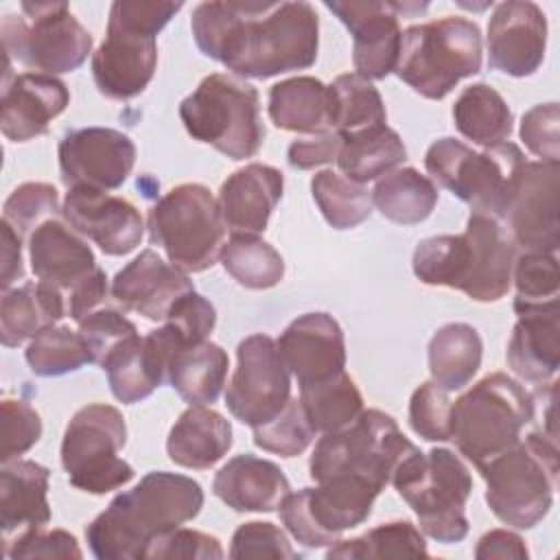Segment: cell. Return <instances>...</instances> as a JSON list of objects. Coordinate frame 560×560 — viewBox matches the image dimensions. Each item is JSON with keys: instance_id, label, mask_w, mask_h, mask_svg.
Instances as JSON below:
<instances>
[{"instance_id": "6da1fadb", "label": "cell", "mask_w": 560, "mask_h": 560, "mask_svg": "<svg viewBox=\"0 0 560 560\" xmlns=\"http://www.w3.org/2000/svg\"><path fill=\"white\" fill-rule=\"evenodd\" d=\"M197 48L241 79L306 70L317 59L319 18L298 2H199L190 18Z\"/></svg>"}, {"instance_id": "7a4b0ae2", "label": "cell", "mask_w": 560, "mask_h": 560, "mask_svg": "<svg viewBox=\"0 0 560 560\" xmlns=\"http://www.w3.org/2000/svg\"><path fill=\"white\" fill-rule=\"evenodd\" d=\"M201 508L203 490L195 479L151 470L112 499L85 527V540L98 560H142L151 540L192 521Z\"/></svg>"}, {"instance_id": "3957f363", "label": "cell", "mask_w": 560, "mask_h": 560, "mask_svg": "<svg viewBox=\"0 0 560 560\" xmlns=\"http://www.w3.org/2000/svg\"><path fill=\"white\" fill-rule=\"evenodd\" d=\"M516 256L518 247L499 219L470 212L462 234L420 241L411 267L429 287L457 289L475 302H497L512 287Z\"/></svg>"}, {"instance_id": "277c9868", "label": "cell", "mask_w": 560, "mask_h": 560, "mask_svg": "<svg viewBox=\"0 0 560 560\" xmlns=\"http://www.w3.org/2000/svg\"><path fill=\"white\" fill-rule=\"evenodd\" d=\"M168 0H116L107 35L92 55L96 90L112 101H129L147 90L158 68V33L182 9Z\"/></svg>"}, {"instance_id": "5b68a950", "label": "cell", "mask_w": 560, "mask_h": 560, "mask_svg": "<svg viewBox=\"0 0 560 560\" xmlns=\"http://www.w3.org/2000/svg\"><path fill=\"white\" fill-rule=\"evenodd\" d=\"M534 416V396L512 376L494 372L451 405V440L481 470L523 438Z\"/></svg>"}, {"instance_id": "8992f818", "label": "cell", "mask_w": 560, "mask_h": 560, "mask_svg": "<svg viewBox=\"0 0 560 560\" xmlns=\"http://www.w3.org/2000/svg\"><path fill=\"white\" fill-rule=\"evenodd\" d=\"M483 42L477 22L444 15L402 31L396 77L416 94L442 101L453 88L481 70Z\"/></svg>"}, {"instance_id": "52a82bcc", "label": "cell", "mask_w": 560, "mask_h": 560, "mask_svg": "<svg viewBox=\"0 0 560 560\" xmlns=\"http://www.w3.org/2000/svg\"><path fill=\"white\" fill-rule=\"evenodd\" d=\"M558 470V442L532 431L479 470L486 503L505 525L532 529L551 510Z\"/></svg>"}, {"instance_id": "ba28073f", "label": "cell", "mask_w": 560, "mask_h": 560, "mask_svg": "<svg viewBox=\"0 0 560 560\" xmlns=\"http://www.w3.org/2000/svg\"><path fill=\"white\" fill-rule=\"evenodd\" d=\"M389 483L413 510L422 534L442 545H455L468 536L466 503L472 492V477L453 451L411 453L394 470Z\"/></svg>"}, {"instance_id": "9c48e42d", "label": "cell", "mask_w": 560, "mask_h": 560, "mask_svg": "<svg viewBox=\"0 0 560 560\" xmlns=\"http://www.w3.org/2000/svg\"><path fill=\"white\" fill-rule=\"evenodd\" d=\"M179 118L195 140L230 160L254 158L265 140L258 92L236 74H208L179 103Z\"/></svg>"}, {"instance_id": "30bf717a", "label": "cell", "mask_w": 560, "mask_h": 560, "mask_svg": "<svg viewBox=\"0 0 560 560\" xmlns=\"http://www.w3.org/2000/svg\"><path fill=\"white\" fill-rule=\"evenodd\" d=\"M525 162L523 151L514 142L472 151L462 140L448 136L435 140L424 153L431 182H438L468 203L472 208L470 212H481L499 221L510 206Z\"/></svg>"}, {"instance_id": "8fae6325", "label": "cell", "mask_w": 560, "mask_h": 560, "mask_svg": "<svg viewBox=\"0 0 560 560\" xmlns=\"http://www.w3.org/2000/svg\"><path fill=\"white\" fill-rule=\"evenodd\" d=\"M147 228L151 245L186 273L210 269L228 243L219 199L203 184H179L162 195L149 210Z\"/></svg>"}, {"instance_id": "7c38bea8", "label": "cell", "mask_w": 560, "mask_h": 560, "mask_svg": "<svg viewBox=\"0 0 560 560\" xmlns=\"http://www.w3.org/2000/svg\"><path fill=\"white\" fill-rule=\"evenodd\" d=\"M416 451L418 446L405 438L392 416L378 409H363L352 424L317 440L308 472L313 481L354 475L383 490L400 462Z\"/></svg>"}, {"instance_id": "4fadbf2b", "label": "cell", "mask_w": 560, "mask_h": 560, "mask_svg": "<svg viewBox=\"0 0 560 560\" xmlns=\"http://www.w3.org/2000/svg\"><path fill=\"white\" fill-rule=\"evenodd\" d=\"M7 59L42 74H63L81 68L92 52L90 31L66 2H22L20 13L0 20Z\"/></svg>"}, {"instance_id": "5bb4252c", "label": "cell", "mask_w": 560, "mask_h": 560, "mask_svg": "<svg viewBox=\"0 0 560 560\" xmlns=\"http://www.w3.org/2000/svg\"><path fill=\"white\" fill-rule=\"evenodd\" d=\"M127 444L122 413L105 402L81 407L61 440V466L70 486L88 494L112 492L133 479L129 462L118 457Z\"/></svg>"}, {"instance_id": "9a60e30c", "label": "cell", "mask_w": 560, "mask_h": 560, "mask_svg": "<svg viewBox=\"0 0 560 560\" xmlns=\"http://www.w3.org/2000/svg\"><path fill=\"white\" fill-rule=\"evenodd\" d=\"M315 483L289 492L278 508L287 532L308 549L330 547L346 529L365 523L381 494L378 486L354 475H335Z\"/></svg>"}, {"instance_id": "2e32d148", "label": "cell", "mask_w": 560, "mask_h": 560, "mask_svg": "<svg viewBox=\"0 0 560 560\" xmlns=\"http://www.w3.org/2000/svg\"><path fill=\"white\" fill-rule=\"evenodd\" d=\"M291 398V372L276 339L256 332L236 348V370L225 389L228 411L247 427L276 418Z\"/></svg>"}, {"instance_id": "e0dca14e", "label": "cell", "mask_w": 560, "mask_h": 560, "mask_svg": "<svg viewBox=\"0 0 560 560\" xmlns=\"http://www.w3.org/2000/svg\"><path fill=\"white\" fill-rule=\"evenodd\" d=\"M324 7L332 11L352 35V63L357 74L368 81L385 79L394 72L400 50L398 18L427 11V2H339L326 0Z\"/></svg>"}, {"instance_id": "ac0fdd59", "label": "cell", "mask_w": 560, "mask_h": 560, "mask_svg": "<svg viewBox=\"0 0 560 560\" xmlns=\"http://www.w3.org/2000/svg\"><path fill=\"white\" fill-rule=\"evenodd\" d=\"M560 162H525L501 219L514 245L523 252L556 254L560 247L558 221Z\"/></svg>"}, {"instance_id": "d6986e66", "label": "cell", "mask_w": 560, "mask_h": 560, "mask_svg": "<svg viewBox=\"0 0 560 560\" xmlns=\"http://www.w3.org/2000/svg\"><path fill=\"white\" fill-rule=\"evenodd\" d=\"M136 164L133 140L112 127H83L59 142V171L68 188H120Z\"/></svg>"}, {"instance_id": "ffe728a7", "label": "cell", "mask_w": 560, "mask_h": 560, "mask_svg": "<svg viewBox=\"0 0 560 560\" xmlns=\"http://www.w3.org/2000/svg\"><path fill=\"white\" fill-rule=\"evenodd\" d=\"M61 214L70 228L94 241L107 256L133 252L144 236L140 210L129 199L109 195L107 190L90 186L68 188Z\"/></svg>"}, {"instance_id": "44dd1931", "label": "cell", "mask_w": 560, "mask_h": 560, "mask_svg": "<svg viewBox=\"0 0 560 560\" xmlns=\"http://www.w3.org/2000/svg\"><path fill=\"white\" fill-rule=\"evenodd\" d=\"M184 346L186 343L168 324L151 330L144 337L133 335L122 341L101 363L114 398L122 405H133L149 398L164 381H168L171 359Z\"/></svg>"}, {"instance_id": "7402d4cb", "label": "cell", "mask_w": 560, "mask_h": 560, "mask_svg": "<svg viewBox=\"0 0 560 560\" xmlns=\"http://www.w3.org/2000/svg\"><path fill=\"white\" fill-rule=\"evenodd\" d=\"M488 63L510 77L534 74L547 48V18L536 2L508 0L488 22Z\"/></svg>"}, {"instance_id": "603a6c76", "label": "cell", "mask_w": 560, "mask_h": 560, "mask_svg": "<svg viewBox=\"0 0 560 560\" xmlns=\"http://www.w3.org/2000/svg\"><path fill=\"white\" fill-rule=\"evenodd\" d=\"M68 103L70 92L61 79L42 72L11 74V59H7L0 103V129L7 140L26 142L48 133Z\"/></svg>"}, {"instance_id": "cb8c5ba5", "label": "cell", "mask_w": 560, "mask_h": 560, "mask_svg": "<svg viewBox=\"0 0 560 560\" xmlns=\"http://www.w3.org/2000/svg\"><path fill=\"white\" fill-rule=\"evenodd\" d=\"M276 343L300 387L326 381L346 368V337L330 313L317 311L295 317Z\"/></svg>"}, {"instance_id": "d4e9b609", "label": "cell", "mask_w": 560, "mask_h": 560, "mask_svg": "<svg viewBox=\"0 0 560 560\" xmlns=\"http://www.w3.org/2000/svg\"><path fill=\"white\" fill-rule=\"evenodd\" d=\"M195 291L186 271L166 262L158 252L144 249L112 280V298L151 322H164L171 308Z\"/></svg>"}, {"instance_id": "484cf974", "label": "cell", "mask_w": 560, "mask_h": 560, "mask_svg": "<svg viewBox=\"0 0 560 560\" xmlns=\"http://www.w3.org/2000/svg\"><path fill=\"white\" fill-rule=\"evenodd\" d=\"M28 258L37 280L57 287L61 293L74 291L98 269L83 234L57 217L28 236Z\"/></svg>"}, {"instance_id": "4316f807", "label": "cell", "mask_w": 560, "mask_h": 560, "mask_svg": "<svg viewBox=\"0 0 560 560\" xmlns=\"http://www.w3.org/2000/svg\"><path fill=\"white\" fill-rule=\"evenodd\" d=\"M284 177L276 166L252 162L228 175L219 190V208L232 234L265 232L282 199Z\"/></svg>"}, {"instance_id": "83f0119b", "label": "cell", "mask_w": 560, "mask_h": 560, "mask_svg": "<svg viewBox=\"0 0 560 560\" xmlns=\"http://www.w3.org/2000/svg\"><path fill=\"white\" fill-rule=\"evenodd\" d=\"M508 341V365L532 385L549 383L560 365V304L521 308Z\"/></svg>"}, {"instance_id": "f1b7e54d", "label": "cell", "mask_w": 560, "mask_h": 560, "mask_svg": "<svg viewBox=\"0 0 560 560\" xmlns=\"http://www.w3.org/2000/svg\"><path fill=\"white\" fill-rule=\"evenodd\" d=\"M50 470L33 459H11L0 470V529L9 542L50 521Z\"/></svg>"}, {"instance_id": "f546056e", "label": "cell", "mask_w": 560, "mask_h": 560, "mask_svg": "<svg viewBox=\"0 0 560 560\" xmlns=\"http://www.w3.org/2000/svg\"><path fill=\"white\" fill-rule=\"evenodd\" d=\"M212 492L234 512H273L291 486L278 464L243 453L219 468Z\"/></svg>"}, {"instance_id": "4dcf8cb0", "label": "cell", "mask_w": 560, "mask_h": 560, "mask_svg": "<svg viewBox=\"0 0 560 560\" xmlns=\"http://www.w3.org/2000/svg\"><path fill=\"white\" fill-rule=\"evenodd\" d=\"M232 448V424L206 405H190L171 427L166 453L182 468L206 470Z\"/></svg>"}, {"instance_id": "1f68e13d", "label": "cell", "mask_w": 560, "mask_h": 560, "mask_svg": "<svg viewBox=\"0 0 560 560\" xmlns=\"http://www.w3.org/2000/svg\"><path fill=\"white\" fill-rule=\"evenodd\" d=\"M66 295L42 280L24 282L15 289L2 291L0 300V341L15 348L33 339L44 328L55 326L68 313Z\"/></svg>"}, {"instance_id": "d6a6232c", "label": "cell", "mask_w": 560, "mask_h": 560, "mask_svg": "<svg viewBox=\"0 0 560 560\" xmlns=\"http://www.w3.org/2000/svg\"><path fill=\"white\" fill-rule=\"evenodd\" d=\"M271 122L282 131L328 133L332 131V92L315 77H291L269 90Z\"/></svg>"}, {"instance_id": "836d02e7", "label": "cell", "mask_w": 560, "mask_h": 560, "mask_svg": "<svg viewBox=\"0 0 560 560\" xmlns=\"http://www.w3.org/2000/svg\"><path fill=\"white\" fill-rule=\"evenodd\" d=\"M228 352L212 341L179 348L168 365V383L188 405H212L228 378Z\"/></svg>"}, {"instance_id": "e575fe53", "label": "cell", "mask_w": 560, "mask_h": 560, "mask_svg": "<svg viewBox=\"0 0 560 560\" xmlns=\"http://www.w3.org/2000/svg\"><path fill=\"white\" fill-rule=\"evenodd\" d=\"M483 343L475 326L451 322L438 328L429 341L431 381L446 392L464 389L481 365Z\"/></svg>"}, {"instance_id": "d590c367", "label": "cell", "mask_w": 560, "mask_h": 560, "mask_svg": "<svg viewBox=\"0 0 560 560\" xmlns=\"http://www.w3.org/2000/svg\"><path fill=\"white\" fill-rule=\"evenodd\" d=\"M453 120L464 138L483 149L508 142L514 127L512 109L488 83H472L462 90L453 105Z\"/></svg>"}, {"instance_id": "8d00e7d4", "label": "cell", "mask_w": 560, "mask_h": 560, "mask_svg": "<svg viewBox=\"0 0 560 560\" xmlns=\"http://www.w3.org/2000/svg\"><path fill=\"white\" fill-rule=\"evenodd\" d=\"M372 203L385 219L413 225L431 217L438 206V186L413 166L394 168L376 182Z\"/></svg>"}, {"instance_id": "74e56055", "label": "cell", "mask_w": 560, "mask_h": 560, "mask_svg": "<svg viewBox=\"0 0 560 560\" xmlns=\"http://www.w3.org/2000/svg\"><path fill=\"white\" fill-rule=\"evenodd\" d=\"M407 160V147L387 125L343 138L337 164L339 171L357 182L368 184L392 173Z\"/></svg>"}, {"instance_id": "f35d334b", "label": "cell", "mask_w": 560, "mask_h": 560, "mask_svg": "<svg viewBox=\"0 0 560 560\" xmlns=\"http://www.w3.org/2000/svg\"><path fill=\"white\" fill-rule=\"evenodd\" d=\"M332 92V131L350 138L387 122V112L381 92L372 81L357 72L339 74L330 83Z\"/></svg>"}, {"instance_id": "ab89813d", "label": "cell", "mask_w": 560, "mask_h": 560, "mask_svg": "<svg viewBox=\"0 0 560 560\" xmlns=\"http://www.w3.org/2000/svg\"><path fill=\"white\" fill-rule=\"evenodd\" d=\"M300 402L319 433H332L352 424L363 411V396L357 383L343 372L300 387Z\"/></svg>"}, {"instance_id": "60d3db41", "label": "cell", "mask_w": 560, "mask_h": 560, "mask_svg": "<svg viewBox=\"0 0 560 560\" xmlns=\"http://www.w3.org/2000/svg\"><path fill=\"white\" fill-rule=\"evenodd\" d=\"M223 269L245 289L262 291L282 282L280 252L258 234H232L221 252Z\"/></svg>"}, {"instance_id": "b9f144b4", "label": "cell", "mask_w": 560, "mask_h": 560, "mask_svg": "<svg viewBox=\"0 0 560 560\" xmlns=\"http://www.w3.org/2000/svg\"><path fill=\"white\" fill-rule=\"evenodd\" d=\"M429 549L420 529L409 521H389L368 529L363 536L337 540L326 558H427Z\"/></svg>"}, {"instance_id": "7bdbcfd3", "label": "cell", "mask_w": 560, "mask_h": 560, "mask_svg": "<svg viewBox=\"0 0 560 560\" xmlns=\"http://www.w3.org/2000/svg\"><path fill=\"white\" fill-rule=\"evenodd\" d=\"M313 199L335 230H352L372 214V190L337 171H319L311 179Z\"/></svg>"}, {"instance_id": "ee69618b", "label": "cell", "mask_w": 560, "mask_h": 560, "mask_svg": "<svg viewBox=\"0 0 560 560\" xmlns=\"http://www.w3.org/2000/svg\"><path fill=\"white\" fill-rule=\"evenodd\" d=\"M26 363L37 376H63L90 361L88 348L70 326H48L26 346Z\"/></svg>"}, {"instance_id": "f6af8a7d", "label": "cell", "mask_w": 560, "mask_h": 560, "mask_svg": "<svg viewBox=\"0 0 560 560\" xmlns=\"http://www.w3.org/2000/svg\"><path fill=\"white\" fill-rule=\"evenodd\" d=\"M512 282L516 287L514 311L560 304V273L556 254H518L512 271Z\"/></svg>"}, {"instance_id": "bcb514c9", "label": "cell", "mask_w": 560, "mask_h": 560, "mask_svg": "<svg viewBox=\"0 0 560 560\" xmlns=\"http://www.w3.org/2000/svg\"><path fill=\"white\" fill-rule=\"evenodd\" d=\"M254 444L267 453L280 457L302 455L315 440V429L300 402V398H289L284 409L269 422L254 427Z\"/></svg>"}, {"instance_id": "7dc6e473", "label": "cell", "mask_w": 560, "mask_h": 560, "mask_svg": "<svg viewBox=\"0 0 560 560\" xmlns=\"http://www.w3.org/2000/svg\"><path fill=\"white\" fill-rule=\"evenodd\" d=\"M59 206V192L46 182L20 184L4 201L2 219L20 234L31 236L42 223L55 219Z\"/></svg>"}, {"instance_id": "c3c4849f", "label": "cell", "mask_w": 560, "mask_h": 560, "mask_svg": "<svg viewBox=\"0 0 560 560\" xmlns=\"http://www.w3.org/2000/svg\"><path fill=\"white\" fill-rule=\"evenodd\" d=\"M451 398L433 381L420 383L409 400V424L427 442L451 440Z\"/></svg>"}, {"instance_id": "681fc988", "label": "cell", "mask_w": 560, "mask_h": 560, "mask_svg": "<svg viewBox=\"0 0 560 560\" xmlns=\"http://www.w3.org/2000/svg\"><path fill=\"white\" fill-rule=\"evenodd\" d=\"M79 335L88 348L90 361L101 365L122 341L138 335V328L122 311L103 306L79 324Z\"/></svg>"}, {"instance_id": "f907efd6", "label": "cell", "mask_w": 560, "mask_h": 560, "mask_svg": "<svg viewBox=\"0 0 560 560\" xmlns=\"http://www.w3.org/2000/svg\"><path fill=\"white\" fill-rule=\"evenodd\" d=\"M223 556L225 551L217 536L179 525L151 540L142 553V560H210Z\"/></svg>"}, {"instance_id": "816d5d0a", "label": "cell", "mask_w": 560, "mask_h": 560, "mask_svg": "<svg viewBox=\"0 0 560 560\" xmlns=\"http://www.w3.org/2000/svg\"><path fill=\"white\" fill-rule=\"evenodd\" d=\"M42 438L39 413L20 398L2 400V455L0 462H11L31 451Z\"/></svg>"}, {"instance_id": "f5cc1de1", "label": "cell", "mask_w": 560, "mask_h": 560, "mask_svg": "<svg viewBox=\"0 0 560 560\" xmlns=\"http://www.w3.org/2000/svg\"><path fill=\"white\" fill-rule=\"evenodd\" d=\"M230 558H298L287 534L269 521L243 523L232 534Z\"/></svg>"}, {"instance_id": "db71d44e", "label": "cell", "mask_w": 560, "mask_h": 560, "mask_svg": "<svg viewBox=\"0 0 560 560\" xmlns=\"http://www.w3.org/2000/svg\"><path fill=\"white\" fill-rule=\"evenodd\" d=\"M4 556L11 560L26 558H83L77 538L66 529H28L18 538L4 542Z\"/></svg>"}, {"instance_id": "11a10c76", "label": "cell", "mask_w": 560, "mask_h": 560, "mask_svg": "<svg viewBox=\"0 0 560 560\" xmlns=\"http://www.w3.org/2000/svg\"><path fill=\"white\" fill-rule=\"evenodd\" d=\"M560 107L558 103H540L527 109L521 118V140L542 162H558L560 158Z\"/></svg>"}, {"instance_id": "9f6ffc18", "label": "cell", "mask_w": 560, "mask_h": 560, "mask_svg": "<svg viewBox=\"0 0 560 560\" xmlns=\"http://www.w3.org/2000/svg\"><path fill=\"white\" fill-rule=\"evenodd\" d=\"M164 324H168L177 332V337L186 346H190L206 341V337L214 330L217 311L203 295L190 291L171 308Z\"/></svg>"}, {"instance_id": "6f0895ef", "label": "cell", "mask_w": 560, "mask_h": 560, "mask_svg": "<svg viewBox=\"0 0 560 560\" xmlns=\"http://www.w3.org/2000/svg\"><path fill=\"white\" fill-rule=\"evenodd\" d=\"M341 144H343V138L337 131L300 138L289 144L287 162L298 171H308L322 164H330V162H337Z\"/></svg>"}, {"instance_id": "680465c9", "label": "cell", "mask_w": 560, "mask_h": 560, "mask_svg": "<svg viewBox=\"0 0 560 560\" xmlns=\"http://www.w3.org/2000/svg\"><path fill=\"white\" fill-rule=\"evenodd\" d=\"M112 284L107 282L105 271L98 267L85 282H81L74 291L68 293V315L81 324L94 311L109 306Z\"/></svg>"}, {"instance_id": "91938a15", "label": "cell", "mask_w": 560, "mask_h": 560, "mask_svg": "<svg viewBox=\"0 0 560 560\" xmlns=\"http://www.w3.org/2000/svg\"><path fill=\"white\" fill-rule=\"evenodd\" d=\"M475 558L490 560V558H514V560H527L529 551L525 547V540L510 529H490L486 532L475 547Z\"/></svg>"}, {"instance_id": "94428289", "label": "cell", "mask_w": 560, "mask_h": 560, "mask_svg": "<svg viewBox=\"0 0 560 560\" xmlns=\"http://www.w3.org/2000/svg\"><path fill=\"white\" fill-rule=\"evenodd\" d=\"M2 232V291L11 289L15 280L24 278V265H22V236L2 219L0 221Z\"/></svg>"}]
</instances>
